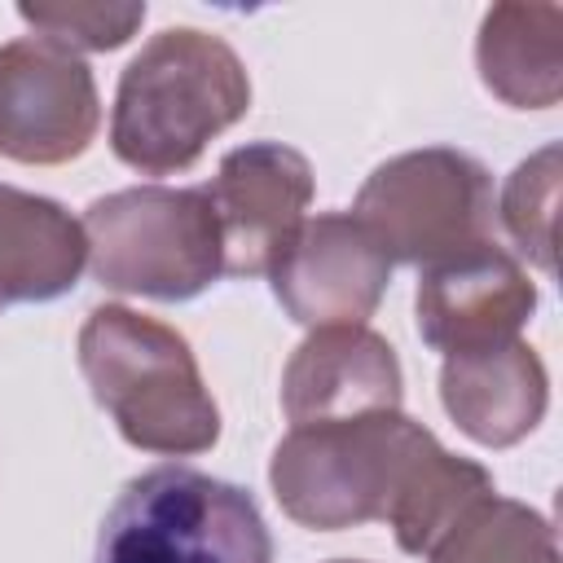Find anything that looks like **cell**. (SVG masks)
Masks as SVG:
<instances>
[{
	"mask_svg": "<svg viewBox=\"0 0 563 563\" xmlns=\"http://www.w3.org/2000/svg\"><path fill=\"white\" fill-rule=\"evenodd\" d=\"M84 264V224L62 202L0 185V308L66 295Z\"/></svg>",
	"mask_w": 563,
	"mask_h": 563,
	"instance_id": "cell-13",
	"label": "cell"
},
{
	"mask_svg": "<svg viewBox=\"0 0 563 563\" xmlns=\"http://www.w3.org/2000/svg\"><path fill=\"white\" fill-rule=\"evenodd\" d=\"M431 563H559L545 515L515 497H479L427 554Z\"/></svg>",
	"mask_w": 563,
	"mask_h": 563,
	"instance_id": "cell-16",
	"label": "cell"
},
{
	"mask_svg": "<svg viewBox=\"0 0 563 563\" xmlns=\"http://www.w3.org/2000/svg\"><path fill=\"white\" fill-rule=\"evenodd\" d=\"M330 563H365V559H330Z\"/></svg>",
	"mask_w": 563,
	"mask_h": 563,
	"instance_id": "cell-19",
	"label": "cell"
},
{
	"mask_svg": "<svg viewBox=\"0 0 563 563\" xmlns=\"http://www.w3.org/2000/svg\"><path fill=\"white\" fill-rule=\"evenodd\" d=\"M268 277L299 325H365L391 282V260L352 211H321L295 229Z\"/></svg>",
	"mask_w": 563,
	"mask_h": 563,
	"instance_id": "cell-8",
	"label": "cell"
},
{
	"mask_svg": "<svg viewBox=\"0 0 563 563\" xmlns=\"http://www.w3.org/2000/svg\"><path fill=\"white\" fill-rule=\"evenodd\" d=\"M444 413L484 449H510L537 431L550 405V378L532 343L510 339L479 352L444 356L440 369Z\"/></svg>",
	"mask_w": 563,
	"mask_h": 563,
	"instance_id": "cell-12",
	"label": "cell"
},
{
	"mask_svg": "<svg viewBox=\"0 0 563 563\" xmlns=\"http://www.w3.org/2000/svg\"><path fill=\"white\" fill-rule=\"evenodd\" d=\"M479 79L519 110H545L563 97V9L493 4L475 40Z\"/></svg>",
	"mask_w": 563,
	"mask_h": 563,
	"instance_id": "cell-14",
	"label": "cell"
},
{
	"mask_svg": "<svg viewBox=\"0 0 563 563\" xmlns=\"http://www.w3.org/2000/svg\"><path fill=\"white\" fill-rule=\"evenodd\" d=\"M101 123L92 70L57 40L22 35L0 44V154L13 163H70Z\"/></svg>",
	"mask_w": 563,
	"mask_h": 563,
	"instance_id": "cell-7",
	"label": "cell"
},
{
	"mask_svg": "<svg viewBox=\"0 0 563 563\" xmlns=\"http://www.w3.org/2000/svg\"><path fill=\"white\" fill-rule=\"evenodd\" d=\"M251 110V75L242 57L211 31L167 26L123 70L114 92L110 145L145 172L172 176Z\"/></svg>",
	"mask_w": 563,
	"mask_h": 563,
	"instance_id": "cell-1",
	"label": "cell"
},
{
	"mask_svg": "<svg viewBox=\"0 0 563 563\" xmlns=\"http://www.w3.org/2000/svg\"><path fill=\"white\" fill-rule=\"evenodd\" d=\"M18 18L31 22L44 40L66 44L70 53H106L136 35V26L145 22V4H18Z\"/></svg>",
	"mask_w": 563,
	"mask_h": 563,
	"instance_id": "cell-18",
	"label": "cell"
},
{
	"mask_svg": "<svg viewBox=\"0 0 563 563\" xmlns=\"http://www.w3.org/2000/svg\"><path fill=\"white\" fill-rule=\"evenodd\" d=\"M79 224L88 238V268L106 290L180 303L224 273L207 189H119L88 202Z\"/></svg>",
	"mask_w": 563,
	"mask_h": 563,
	"instance_id": "cell-4",
	"label": "cell"
},
{
	"mask_svg": "<svg viewBox=\"0 0 563 563\" xmlns=\"http://www.w3.org/2000/svg\"><path fill=\"white\" fill-rule=\"evenodd\" d=\"M422 435L427 427L400 409L290 427V435L273 449L268 484L282 510L303 528L339 532L374 523L387 515L396 479Z\"/></svg>",
	"mask_w": 563,
	"mask_h": 563,
	"instance_id": "cell-5",
	"label": "cell"
},
{
	"mask_svg": "<svg viewBox=\"0 0 563 563\" xmlns=\"http://www.w3.org/2000/svg\"><path fill=\"white\" fill-rule=\"evenodd\" d=\"M493 211L497 202L488 167L449 145H427L378 163L352 207L387 260L418 268L493 242Z\"/></svg>",
	"mask_w": 563,
	"mask_h": 563,
	"instance_id": "cell-6",
	"label": "cell"
},
{
	"mask_svg": "<svg viewBox=\"0 0 563 563\" xmlns=\"http://www.w3.org/2000/svg\"><path fill=\"white\" fill-rule=\"evenodd\" d=\"M488 493H497L493 475L479 462L449 453L427 431L418 440V449L409 453L383 519H387V528L405 554H431L435 541Z\"/></svg>",
	"mask_w": 563,
	"mask_h": 563,
	"instance_id": "cell-15",
	"label": "cell"
},
{
	"mask_svg": "<svg viewBox=\"0 0 563 563\" xmlns=\"http://www.w3.org/2000/svg\"><path fill=\"white\" fill-rule=\"evenodd\" d=\"M532 312L537 286L528 268L497 242H479L422 268L418 334L444 356L510 343L532 321Z\"/></svg>",
	"mask_w": 563,
	"mask_h": 563,
	"instance_id": "cell-10",
	"label": "cell"
},
{
	"mask_svg": "<svg viewBox=\"0 0 563 563\" xmlns=\"http://www.w3.org/2000/svg\"><path fill=\"white\" fill-rule=\"evenodd\" d=\"M79 369L132 449L189 457L220 440V409L172 325L101 303L79 330Z\"/></svg>",
	"mask_w": 563,
	"mask_h": 563,
	"instance_id": "cell-2",
	"label": "cell"
},
{
	"mask_svg": "<svg viewBox=\"0 0 563 563\" xmlns=\"http://www.w3.org/2000/svg\"><path fill=\"white\" fill-rule=\"evenodd\" d=\"M92 563H273V537L246 488L167 462L123 484Z\"/></svg>",
	"mask_w": 563,
	"mask_h": 563,
	"instance_id": "cell-3",
	"label": "cell"
},
{
	"mask_svg": "<svg viewBox=\"0 0 563 563\" xmlns=\"http://www.w3.org/2000/svg\"><path fill=\"white\" fill-rule=\"evenodd\" d=\"M202 189L220 224L224 273L260 277L308 220L303 211L312 202V167L282 141H251L229 150Z\"/></svg>",
	"mask_w": 563,
	"mask_h": 563,
	"instance_id": "cell-9",
	"label": "cell"
},
{
	"mask_svg": "<svg viewBox=\"0 0 563 563\" xmlns=\"http://www.w3.org/2000/svg\"><path fill=\"white\" fill-rule=\"evenodd\" d=\"M282 409L290 427L347 422L400 409L396 347L369 325L312 330L282 374Z\"/></svg>",
	"mask_w": 563,
	"mask_h": 563,
	"instance_id": "cell-11",
	"label": "cell"
},
{
	"mask_svg": "<svg viewBox=\"0 0 563 563\" xmlns=\"http://www.w3.org/2000/svg\"><path fill=\"white\" fill-rule=\"evenodd\" d=\"M559 145L537 150L532 158H523L506 189H501V224L515 238V246L541 268L554 273V211H559Z\"/></svg>",
	"mask_w": 563,
	"mask_h": 563,
	"instance_id": "cell-17",
	"label": "cell"
}]
</instances>
